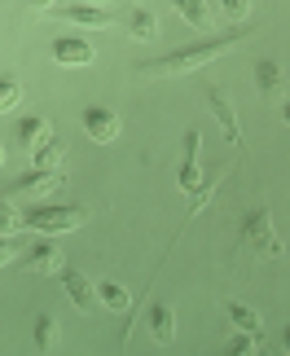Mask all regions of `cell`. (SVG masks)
<instances>
[{
	"mask_svg": "<svg viewBox=\"0 0 290 356\" xmlns=\"http://www.w3.org/2000/svg\"><path fill=\"white\" fill-rule=\"evenodd\" d=\"M49 136H53V132H49V119H45V115H31V119L18 123V141H22V149H40Z\"/></svg>",
	"mask_w": 290,
	"mask_h": 356,
	"instance_id": "2e32d148",
	"label": "cell"
},
{
	"mask_svg": "<svg viewBox=\"0 0 290 356\" xmlns=\"http://www.w3.org/2000/svg\"><path fill=\"white\" fill-rule=\"evenodd\" d=\"M5 264H13V246H9L5 234H0V268H5Z\"/></svg>",
	"mask_w": 290,
	"mask_h": 356,
	"instance_id": "d4e9b609",
	"label": "cell"
},
{
	"mask_svg": "<svg viewBox=\"0 0 290 356\" xmlns=\"http://www.w3.org/2000/svg\"><path fill=\"white\" fill-rule=\"evenodd\" d=\"M18 97H22V84H18V79H0V115L13 111Z\"/></svg>",
	"mask_w": 290,
	"mask_h": 356,
	"instance_id": "44dd1931",
	"label": "cell"
},
{
	"mask_svg": "<svg viewBox=\"0 0 290 356\" xmlns=\"http://www.w3.org/2000/svg\"><path fill=\"white\" fill-rule=\"evenodd\" d=\"M198 154H202V132H185V163H181V189H185V194H198V189H202Z\"/></svg>",
	"mask_w": 290,
	"mask_h": 356,
	"instance_id": "8992f818",
	"label": "cell"
},
{
	"mask_svg": "<svg viewBox=\"0 0 290 356\" xmlns=\"http://www.w3.org/2000/svg\"><path fill=\"white\" fill-rule=\"evenodd\" d=\"M35 348L40 352H53V348H58V321H53L49 312H40V317H35Z\"/></svg>",
	"mask_w": 290,
	"mask_h": 356,
	"instance_id": "ffe728a7",
	"label": "cell"
},
{
	"mask_svg": "<svg viewBox=\"0 0 290 356\" xmlns=\"http://www.w3.org/2000/svg\"><path fill=\"white\" fill-rule=\"evenodd\" d=\"M31 163H35L40 172H58V176H62V163H66V145L58 141V136H49V141L40 145V149H31Z\"/></svg>",
	"mask_w": 290,
	"mask_h": 356,
	"instance_id": "5bb4252c",
	"label": "cell"
},
{
	"mask_svg": "<svg viewBox=\"0 0 290 356\" xmlns=\"http://www.w3.org/2000/svg\"><path fill=\"white\" fill-rule=\"evenodd\" d=\"M282 352H290V325L282 330Z\"/></svg>",
	"mask_w": 290,
	"mask_h": 356,
	"instance_id": "484cf974",
	"label": "cell"
},
{
	"mask_svg": "<svg viewBox=\"0 0 290 356\" xmlns=\"http://www.w3.org/2000/svg\"><path fill=\"white\" fill-rule=\"evenodd\" d=\"M58 18L75 22V26H92V31H106L115 22V13L102 9V5H88V0H75V5H58Z\"/></svg>",
	"mask_w": 290,
	"mask_h": 356,
	"instance_id": "277c9868",
	"label": "cell"
},
{
	"mask_svg": "<svg viewBox=\"0 0 290 356\" xmlns=\"http://www.w3.org/2000/svg\"><path fill=\"white\" fill-rule=\"evenodd\" d=\"M282 115H286V123H290V102H286V111H282Z\"/></svg>",
	"mask_w": 290,
	"mask_h": 356,
	"instance_id": "83f0119b",
	"label": "cell"
},
{
	"mask_svg": "<svg viewBox=\"0 0 290 356\" xmlns=\"http://www.w3.org/2000/svg\"><path fill=\"white\" fill-rule=\"evenodd\" d=\"M26 268L40 273V277H45V273H58V268H62V251L49 242V234H40V242L31 246V251H26Z\"/></svg>",
	"mask_w": 290,
	"mask_h": 356,
	"instance_id": "30bf717a",
	"label": "cell"
},
{
	"mask_svg": "<svg viewBox=\"0 0 290 356\" xmlns=\"http://www.w3.org/2000/svg\"><path fill=\"white\" fill-rule=\"evenodd\" d=\"M225 312H229V321L238 325V330L264 334V321H259V312H255V308H246V304H238V299H229V304H225Z\"/></svg>",
	"mask_w": 290,
	"mask_h": 356,
	"instance_id": "ac0fdd59",
	"label": "cell"
},
{
	"mask_svg": "<svg viewBox=\"0 0 290 356\" xmlns=\"http://www.w3.org/2000/svg\"><path fill=\"white\" fill-rule=\"evenodd\" d=\"M0 168H5V149H0Z\"/></svg>",
	"mask_w": 290,
	"mask_h": 356,
	"instance_id": "f1b7e54d",
	"label": "cell"
},
{
	"mask_svg": "<svg viewBox=\"0 0 290 356\" xmlns=\"http://www.w3.org/2000/svg\"><path fill=\"white\" fill-rule=\"evenodd\" d=\"M97 299H102V304H106V308H115V312H123V308H128V304H132V295H128V291H123V286H119V282H97Z\"/></svg>",
	"mask_w": 290,
	"mask_h": 356,
	"instance_id": "d6986e66",
	"label": "cell"
},
{
	"mask_svg": "<svg viewBox=\"0 0 290 356\" xmlns=\"http://www.w3.org/2000/svg\"><path fill=\"white\" fill-rule=\"evenodd\" d=\"M62 291H66V299H71L79 312H92V308H97V291H92V282L84 277V273L66 268V273H62Z\"/></svg>",
	"mask_w": 290,
	"mask_h": 356,
	"instance_id": "9c48e42d",
	"label": "cell"
},
{
	"mask_svg": "<svg viewBox=\"0 0 290 356\" xmlns=\"http://www.w3.org/2000/svg\"><path fill=\"white\" fill-rule=\"evenodd\" d=\"M62 185V176L58 172H40V168H31V172H26V176H18V185H13V189H18V194H49V189H58Z\"/></svg>",
	"mask_w": 290,
	"mask_h": 356,
	"instance_id": "9a60e30c",
	"label": "cell"
},
{
	"mask_svg": "<svg viewBox=\"0 0 290 356\" xmlns=\"http://www.w3.org/2000/svg\"><path fill=\"white\" fill-rule=\"evenodd\" d=\"M31 5H35V9H49V5H53V0H31Z\"/></svg>",
	"mask_w": 290,
	"mask_h": 356,
	"instance_id": "4316f807",
	"label": "cell"
},
{
	"mask_svg": "<svg viewBox=\"0 0 290 356\" xmlns=\"http://www.w3.org/2000/svg\"><path fill=\"white\" fill-rule=\"evenodd\" d=\"M176 13H181L193 31H202V35L216 31V18H211V9H207V0H176Z\"/></svg>",
	"mask_w": 290,
	"mask_h": 356,
	"instance_id": "4fadbf2b",
	"label": "cell"
},
{
	"mask_svg": "<svg viewBox=\"0 0 290 356\" xmlns=\"http://www.w3.org/2000/svg\"><path fill=\"white\" fill-rule=\"evenodd\" d=\"M207 106H211V115L220 119V128H225V136L233 145H242V128H238V111H233V102H229V92L225 88H211L207 92Z\"/></svg>",
	"mask_w": 290,
	"mask_h": 356,
	"instance_id": "52a82bcc",
	"label": "cell"
},
{
	"mask_svg": "<svg viewBox=\"0 0 290 356\" xmlns=\"http://www.w3.org/2000/svg\"><path fill=\"white\" fill-rule=\"evenodd\" d=\"M53 62H62V66H88L92 62V44H88V40H79V35H58V40H53Z\"/></svg>",
	"mask_w": 290,
	"mask_h": 356,
	"instance_id": "ba28073f",
	"label": "cell"
},
{
	"mask_svg": "<svg viewBox=\"0 0 290 356\" xmlns=\"http://www.w3.org/2000/svg\"><path fill=\"white\" fill-rule=\"evenodd\" d=\"M255 75H259V92H264V102H282L286 97V71L273 58L255 62Z\"/></svg>",
	"mask_w": 290,
	"mask_h": 356,
	"instance_id": "8fae6325",
	"label": "cell"
},
{
	"mask_svg": "<svg viewBox=\"0 0 290 356\" xmlns=\"http://www.w3.org/2000/svg\"><path fill=\"white\" fill-rule=\"evenodd\" d=\"M150 334H154V343H163V348L176 339V312H172V304H150Z\"/></svg>",
	"mask_w": 290,
	"mask_h": 356,
	"instance_id": "7c38bea8",
	"label": "cell"
},
{
	"mask_svg": "<svg viewBox=\"0 0 290 356\" xmlns=\"http://www.w3.org/2000/svg\"><path fill=\"white\" fill-rule=\"evenodd\" d=\"M88 5H106V0H88Z\"/></svg>",
	"mask_w": 290,
	"mask_h": 356,
	"instance_id": "f546056e",
	"label": "cell"
},
{
	"mask_svg": "<svg viewBox=\"0 0 290 356\" xmlns=\"http://www.w3.org/2000/svg\"><path fill=\"white\" fill-rule=\"evenodd\" d=\"M238 40H242L238 31L207 35V40H198V44H189V49H176V53H168V58H159V62H145L141 71L145 75H185V71H198V66L225 58L229 49H238Z\"/></svg>",
	"mask_w": 290,
	"mask_h": 356,
	"instance_id": "6da1fadb",
	"label": "cell"
},
{
	"mask_svg": "<svg viewBox=\"0 0 290 356\" xmlns=\"http://www.w3.org/2000/svg\"><path fill=\"white\" fill-rule=\"evenodd\" d=\"M84 132H88V141L110 145L119 136V115L110 111V106H88L84 111Z\"/></svg>",
	"mask_w": 290,
	"mask_h": 356,
	"instance_id": "5b68a950",
	"label": "cell"
},
{
	"mask_svg": "<svg viewBox=\"0 0 290 356\" xmlns=\"http://www.w3.org/2000/svg\"><path fill=\"white\" fill-rule=\"evenodd\" d=\"M229 352H233V356H251V352H259V334H251V330H238V339L229 343Z\"/></svg>",
	"mask_w": 290,
	"mask_h": 356,
	"instance_id": "7402d4cb",
	"label": "cell"
},
{
	"mask_svg": "<svg viewBox=\"0 0 290 356\" xmlns=\"http://www.w3.org/2000/svg\"><path fill=\"white\" fill-rule=\"evenodd\" d=\"M18 229H22V216H13V207L0 198V234L9 238V234H18Z\"/></svg>",
	"mask_w": 290,
	"mask_h": 356,
	"instance_id": "603a6c76",
	"label": "cell"
},
{
	"mask_svg": "<svg viewBox=\"0 0 290 356\" xmlns=\"http://www.w3.org/2000/svg\"><path fill=\"white\" fill-rule=\"evenodd\" d=\"M88 220L84 207H31L22 216V229L31 234H66V229H79Z\"/></svg>",
	"mask_w": 290,
	"mask_h": 356,
	"instance_id": "3957f363",
	"label": "cell"
},
{
	"mask_svg": "<svg viewBox=\"0 0 290 356\" xmlns=\"http://www.w3.org/2000/svg\"><path fill=\"white\" fill-rule=\"evenodd\" d=\"M242 246H246V255H251V259H277L282 255V238H277L273 216L264 207H255L242 220Z\"/></svg>",
	"mask_w": 290,
	"mask_h": 356,
	"instance_id": "7a4b0ae2",
	"label": "cell"
},
{
	"mask_svg": "<svg viewBox=\"0 0 290 356\" xmlns=\"http://www.w3.org/2000/svg\"><path fill=\"white\" fill-rule=\"evenodd\" d=\"M220 5H225L229 18H246V13H251V0H220Z\"/></svg>",
	"mask_w": 290,
	"mask_h": 356,
	"instance_id": "cb8c5ba5",
	"label": "cell"
},
{
	"mask_svg": "<svg viewBox=\"0 0 290 356\" xmlns=\"http://www.w3.org/2000/svg\"><path fill=\"white\" fill-rule=\"evenodd\" d=\"M128 31H132V40H154L159 35V18L145 5H132L128 9Z\"/></svg>",
	"mask_w": 290,
	"mask_h": 356,
	"instance_id": "e0dca14e",
	"label": "cell"
}]
</instances>
